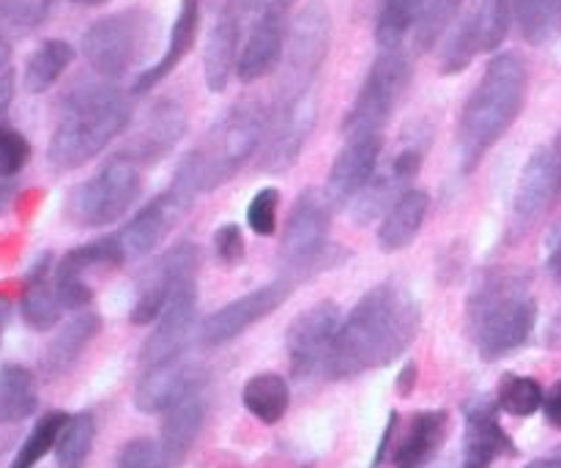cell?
Instances as JSON below:
<instances>
[{"label":"cell","mask_w":561,"mask_h":468,"mask_svg":"<svg viewBox=\"0 0 561 468\" xmlns=\"http://www.w3.org/2000/svg\"><path fill=\"white\" fill-rule=\"evenodd\" d=\"M66 420H69V414H64V411H49V414H44L42 420L33 425V431L27 433L22 447L16 449L9 468H36L42 464L44 455L53 453L55 444H58V436L60 431H64Z\"/></svg>","instance_id":"obj_37"},{"label":"cell","mask_w":561,"mask_h":468,"mask_svg":"<svg viewBox=\"0 0 561 468\" xmlns=\"http://www.w3.org/2000/svg\"><path fill=\"white\" fill-rule=\"evenodd\" d=\"M510 25H513V11H510L507 0H480L444 44V75H460L463 69H469L477 55L502 47Z\"/></svg>","instance_id":"obj_11"},{"label":"cell","mask_w":561,"mask_h":468,"mask_svg":"<svg viewBox=\"0 0 561 468\" xmlns=\"http://www.w3.org/2000/svg\"><path fill=\"white\" fill-rule=\"evenodd\" d=\"M131 124V99L107 82H85L66 93L47 159L58 170H77L96 159Z\"/></svg>","instance_id":"obj_4"},{"label":"cell","mask_w":561,"mask_h":468,"mask_svg":"<svg viewBox=\"0 0 561 468\" xmlns=\"http://www.w3.org/2000/svg\"><path fill=\"white\" fill-rule=\"evenodd\" d=\"M93 438H96V422L93 414L82 411L66 420L64 431H60L58 444H55V460L58 468H82L88 455L93 449Z\"/></svg>","instance_id":"obj_34"},{"label":"cell","mask_w":561,"mask_h":468,"mask_svg":"<svg viewBox=\"0 0 561 468\" xmlns=\"http://www.w3.org/2000/svg\"><path fill=\"white\" fill-rule=\"evenodd\" d=\"M398 422H400V414L398 411H392L387 420V427H383V436H381V444H378V453H376V460H373V468H378L383 464V458L389 455V442L394 438V431H398Z\"/></svg>","instance_id":"obj_47"},{"label":"cell","mask_w":561,"mask_h":468,"mask_svg":"<svg viewBox=\"0 0 561 468\" xmlns=\"http://www.w3.org/2000/svg\"><path fill=\"white\" fill-rule=\"evenodd\" d=\"M463 0H422L420 16L414 25V44L416 49L427 53L438 44V38L449 31V25L458 16Z\"/></svg>","instance_id":"obj_39"},{"label":"cell","mask_w":561,"mask_h":468,"mask_svg":"<svg viewBox=\"0 0 561 468\" xmlns=\"http://www.w3.org/2000/svg\"><path fill=\"white\" fill-rule=\"evenodd\" d=\"M53 277H55V290H58V299L60 305H64V310H82V307L91 305L93 290L91 285L85 283L82 274L71 272V269H64L58 263Z\"/></svg>","instance_id":"obj_43"},{"label":"cell","mask_w":561,"mask_h":468,"mask_svg":"<svg viewBox=\"0 0 561 468\" xmlns=\"http://www.w3.org/2000/svg\"><path fill=\"white\" fill-rule=\"evenodd\" d=\"M71 60H75V47L69 42H64V38H47V42H42L27 55L25 69H22V88L27 93L49 91L64 77Z\"/></svg>","instance_id":"obj_30"},{"label":"cell","mask_w":561,"mask_h":468,"mask_svg":"<svg viewBox=\"0 0 561 468\" xmlns=\"http://www.w3.org/2000/svg\"><path fill=\"white\" fill-rule=\"evenodd\" d=\"M513 22L531 47H548L561 38V0H507Z\"/></svg>","instance_id":"obj_31"},{"label":"cell","mask_w":561,"mask_h":468,"mask_svg":"<svg viewBox=\"0 0 561 468\" xmlns=\"http://www.w3.org/2000/svg\"><path fill=\"white\" fill-rule=\"evenodd\" d=\"M53 0H0V36L11 38L36 31L49 16Z\"/></svg>","instance_id":"obj_40"},{"label":"cell","mask_w":561,"mask_h":468,"mask_svg":"<svg viewBox=\"0 0 561 468\" xmlns=\"http://www.w3.org/2000/svg\"><path fill=\"white\" fill-rule=\"evenodd\" d=\"M244 409L263 425H277L290 406V387L277 373H257L244 384Z\"/></svg>","instance_id":"obj_32"},{"label":"cell","mask_w":561,"mask_h":468,"mask_svg":"<svg viewBox=\"0 0 561 468\" xmlns=\"http://www.w3.org/2000/svg\"><path fill=\"white\" fill-rule=\"evenodd\" d=\"M203 422H206V400H203V389L186 395L181 403H175L173 409L164 411L162 442H159V447H162L164 464H168V468L184 464L192 444H195L197 436H201Z\"/></svg>","instance_id":"obj_25"},{"label":"cell","mask_w":561,"mask_h":468,"mask_svg":"<svg viewBox=\"0 0 561 468\" xmlns=\"http://www.w3.org/2000/svg\"><path fill=\"white\" fill-rule=\"evenodd\" d=\"M383 151V132H365V135L345 137V146L340 148L337 159L327 175V190L323 197L332 208L348 206L351 201L367 190L376 179L378 159Z\"/></svg>","instance_id":"obj_16"},{"label":"cell","mask_w":561,"mask_h":468,"mask_svg":"<svg viewBox=\"0 0 561 468\" xmlns=\"http://www.w3.org/2000/svg\"><path fill=\"white\" fill-rule=\"evenodd\" d=\"M559 464H561V458H559Z\"/></svg>","instance_id":"obj_56"},{"label":"cell","mask_w":561,"mask_h":468,"mask_svg":"<svg viewBox=\"0 0 561 468\" xmlns=\"http://www.w3.org/2000/svg\"><path fill=\"white\" fill-rule=\"evenodd\" d=\"M9 316H11L9 299H3V296H0V345H3V334H5V327H9Z\"/></svg>","instance_id":"obj_51"},{"label":"cell","mask_w":561,"mask_h":468,"mask_svg":"<svg viewBox=\"0 0 561 468\" xmlns=\"http://www.w3.org/2000/svg\"><path fill=\"white\" fill-rule=\"evenodd\" d=\"M561 192V170L551 148H537L520 170L513 214L518 225H531L553 206Z\"/></svg>","instance_id":"obj_23"},{"label":"cell","mask_w":561,"mask_h":468,"mask_svg":"<svg viewBox=\"0 0 561 468\" xmlns=\"http://www.w3.org/2000/svg\"><path fill=\"white\" fill-rule=\"evenodd\" d=\"M268 110L257 99L236 102L211 129L203 135V140L181 159L175 170V190L186 197L197 201L203 192H214L225 181L233 179L252 153L263 146L268 132Z\"/></svg>","instance_id":"obj_3"},{"label":"cell","mask_w":561,"mask_h":468,"mask_svg":"<svg viewBox=\"0 0 561 468\" xmlns=\"http://www.w3.org/2000/svg\"><path fill=\"white\" fill-rule=\"evenodd\" d=\"M252 0H217L214 22L203 44V77L211 93H222L239 66Z\"/></svg>","instance_id":"obj_12"},{"label":"cell","mask_w":561,"mask_h":468,"mask_svg":"<svg viewBox=\"0 0 561 468\" xmlns=\"http://www.w3.org/2000/svg\"><path fill=\"white\" fill-rule=\"evenodd\" d=\"M546 403V392H542L540 381L529 376H515V373H507V376L499 381V392H496V406L499 411L510 416H526L537 414Z\"/></svg>","instance_id":"obj_36"},{"label":"cell","mask_w":561,"mask_h":468,"mask_svg":"<svg viewBox=\"0 0 561 468\" xmlns=\"http://www.w3.org/2000/svg\"><path fill=\"white\" fill-rule=\"evenodd\" d=\"M537 301L518 274H493L469 299V334L477 354L496 362L529 343Z\"/></svg>","instance_id":"obj_5"},{"label":"cell","mask_w":561,"mask_h":468,"mask_svg":"<svg viewBox=\"0 0 561 468\" xmlns=\"http://www.w3.org/2000/svg\"><path fill=\"white\" fill-rule=\"evenodd\" d=\"M548 266H551V274L561 283V236L557 239V244H553V252H551V261H548Z\"/></svg>","instance_id":"obj_50"},{"label":"cell","mask_w":561,"mask_h":468,"mask_svg":"<svg viewBox=\"0 0 561 468\" xmlns=\"http://www.w3.org/2000/svg\"><path fill=\"white\" fill-rule=\"evenodd\" d=\"M529 96V66L520 55L502 53L485 66V75L466 99L458 121L460 170L480 168L485 153L502 140L524 113Z\"/></svg>","instance_id":"obj_2"},{"label":"cell","mask_w":561,"mask_h":468,"mask_svg":"<svg viewBox=\"0 0 561 468\" xmlns=\"http://www.w3.org/2000/svg\"><path fill=\"white\" fill-rule=\"evenodd\" d=\"M140 190V164L129 153H115L99 168L96 175L71 190L66 201V217L77 228H104L118 222L135 206Z\"/></svg>","instance_id":"obj_6"},{"label":"cell","mask_w":561,"mask_h":468,"mask_svg":"<svg viewBox=\"0 0 561 468\" xmlns=\"http://www.w3.org/2000/svg\"><path fill=\"white\" fill-rule=\"evenodd\" d=\"M427 208H431V197L425 190H414L394 201V206L383 214L381 228H378V247L381 252H400L420 236L422 225H425Z\"/></svg>","instance_id":"obj_28"},{"label":"cell","mask_w":561,"mask_h":468,"mask_svg":"<svg viewBox=\"0 0 561 468\" xmlns=\"http://www.w3.org/2000/svg\"><path fill=\"white\" fill-rule=\"evenodd\" d=\"M214 255L222 266L241 263V258H244V236H241L239 225L228 222L214 230Z\"/></svg>","instance_id":"obj_45"},{"label":"cell","mask_w":561,"mask_h":468,"mask_svg":"<svg viewBox=\"0 0 561 468\" xmlns=\"http://www.w3.org/2000/svg\"><path fill=\"white\" fill-rule=\"evenodd\" d=\"M504 455H515V444L499 422V406L488 398H474L466 406L463 466L460 468H493Z\"/></svg>","instance_id":"obj_21"},{"label":"cell","mask_w":561,"mask_h":468,"mask_svg":"<svg viewBox=\"0 0 561 468\" xmlns=\"http://www.w3.org/2000/svg\"><path fill=\"white\" fill-rule=\"evenodd\" d=\"M99 329H102V318H99L96 312H82L75 321L66 323V327L55 334L53 343L47 345V351H44L42 370L47 373L49 378L69 373L71 365L80 359L82 351L88 349V343L96 338Z\"/></svg>","instance_id":"obj_29"},{"label":"cell","mask_w":561,"mask_h":468,"mask_svg":"<svg viewBox=\"0 0 561 468\" xmlns=\"http://www.w3.org/2000/svg\"><path fill=\"white\" fill-rule=\"evenodd\" d=\"M197 31H201V0H179V14H175L173 27H170L168 47L159 55L157 64H151L148 69H142L140 75L135 77V85H131V93H148L151 88H157L159 82L168 75H173L179 69L181 60L190 55V49L195 47Z\"/></svg>","instance_id":"obj_24"},{"label":"cell","mask_w":561,"mask_h":468,"mask_svg":"<svg viewBox=\"0 0 561 468\" xmlns=\"http://www.w3.org/2000/svg\"><path fill=\"white\" fill-rule=\"evenodd\" d=\"M195 312H197V283L195 274H181L175 279L173 290L164 312L159 316L157 329L146 340L140 351V359L146 367L162 365V362L184 356L186 343L195 332Z\"/></svg>","instance_id":"obj_14"},{"label":"cell","mask_w":561,"mask_h":468,"mask_svg":"<svg viewBox=\"0 0 561 468\" xmlns=\"http://www.w3.org/2000/svg\"><path fill=\"white\" fill-rule=\"evenodd\" d=\"M115 468H168V464H164L162 447L157 442H151V438H131L129 444L121 447Z\"/></svg>","instance_id":"obj_44"},{"label":"cell","mask_w":561,"mask_h":468,"mask_svg":"<svg viewBox=\"0 0 561 468\" xmlns=\"http://www.w3.org/2000/svg\"><path fill=\"white\" fill-rule=\"evenodd\" d=\"M422 0H383L376 22V42L381 49H400L403 38L414 31Z\"/></svg>","instance_id":"obj_35"},{"label":"cell","mask_w":561,"mask_h":468,"mask_svg":"<svg viewBox=\"0 0 561 468\" xmlns=\"http://www.w3.org/2000/svg\"><path fill=\"white\" fill-rule=\"evenodd\" d=\"M332 44V14L323 0H307L299 14L290 20L288 42L283 55V80H279V104L310 96L312 82L329 58Z\"/></svg>","instance_id":"obj_8"},{"label":"cell","mask_w":561,"mask_h":468,"mask_svg":"<svg viewBox=\"0 0 561 468\" xmlns=\"http://www.w3.org/2000/svg\"><path fill=\"white\" fill-rule=\"evenodd\" d=\"M11 197H14V179H0V214L9 208Z\"/></svg>","instance_id":"obj_49"},{"label":"cell","mask_w":561,"mask_h":468,"mask_svg":"<svg viewBox=\"0 0 561 468\" xmlns=\"http://www.w3.org/2000/svg\"><path fill=\"white\" fill-rule=\"evenodd\" d=\"M553 157H557V164H559V170H561V132L557 135V140H553Z\"/></svg>","instance_id":"obj_54"},{"label":"cell","mask_w":561,"mask_h":468,"mask_svg":"<svg viewBox=\"0 0 561 468\" xmlns=\"http://www.w3.org/2000/svg\"><path fill=\"white\" fill-rule=\"evenodd\" d=\"M9 60H11V42L5 36H0V71L9 66Z\"/></svg>","instance_id":"obj_52"},{"label":"cell","mask_w":561,"mask_h":468,"mask_svg":"<svg viewBox=\"0 0 561 468\" xmlns=\"http://www.w3.org/2000/svg\"><path fill=\"white\" fill-rule=\"evenodd\" d=\"M192 203L195 201L186 197L181 190H175V186H170L168 192H162V195L153 197L151 203H146V206L115 233L121 247H124L126 261L148 255V252L170 233V228L179 222V217L192 206Z\"/></svg>","instance_id":"obj_20"},{"label":"cell","mask_w":561,"mask_h":468,"mask_svg":"<svg viewBox=\"0 0 561 468\" xmlns=\"http://www.w3.org/2000/svg\"><path fill=\"white\" fill-rule=\"evenodd\" d=\"M526 468H561L559 460H535V464H529Z\"/></svg>","instance_id":"obj_53"},{"label":"cell","mask_w":561,"mask_h":468,"mask_svg":"<svg viewBox=\"0 0 561 468\" xmlns=\"http://www.w3.org/2000/svg\"><path fill=\"white\" fill-rule=\"evenodd\" d=\"M69 3H77V5H102V3H107V0H69Z\"/></svg>","instance_id":"obj_55"},{"label":"cell","mask_w":561,"mask_h":468,"mask_svg":"<svg viewBox=\"0 0 561 468\" xmlns=\"http://www.w3.org/2000/svg\"><path fill=\"white\" fill-rule=\"evenodd\" d=\"M340 327L343 321H340V307L334 301H318L290 321L288 334H285V351H288L290 373L296 378L312 376L318 367L327 365Z\"/></svg>","instance_id":"obj_13"},{"label":"cell","mask_w":561,"mask_h":468,"mask_svg":"<svg viewBox=\"0 0 561 468\" xmlns=\"http://www.w3.org/2000/svg\"><path fill=\"white\" fill-rule=\"evenodd\" d=\"M542 411H546V420L551 422L557 431H561V381L551 387V392H546V403H542Z\"/></svg>","instance_id":"obj_46"},{"label":"cell","mask_w":561,"mask_h":468,"mask_svg":"<svg viewBox=\"0 0 561 468\" xmlns=\"http://www.w3.org/2000/svg\"><path fill=\"white\" fill-rule=\"evenodd\" d=\"M206 384V373L201 365L175 356V359L162 362V365L146 367L142 378L135 389V406L142 414H162L170 411L186 395L197 392Z\"/></svg>","instance_id":"obj_19"},{"label":"cell","mask_w":561,"mask_h":468,"mask_svg":"<svg viewBox=\"0 0 561 468\" xmlns=\"http://www.w3.org/2000/svg\"><path fill=\"white\" fill-rule=\"evenodd\" d=\"M186 132V110L179 99H159L131 137L129 153L137 164H157L168 157Z\"/></svg>","instance_id":"obj_22"},{"label":"cell","mask_w":561,"mask_h":468,"mask_svg":"<svg viewBox=\"0 0 561 468\" xmlns=\"http://www.w3.org/2000/svg\"><path fill=\"white\" fill-rule=\"evenodd\" d=\"M411 85V60L400 49H383L367 69L365 82L343 118V135L383 132Z\"/></svg>","instance_id":"obj_9"},{"label":"cell","mask_w":561,"mask_h":468,"mask_svg":"<svg viewBox=\"0 0 561 468\" xmlns=\"http://www.w3.org/2000/svg\"><path fill=\"white\" fill-rule=\"evenodd\" d=\"M447 411H420L392 455L394 468H425L447 442Z\"/></svg>","instance_id":"obj_26"},{"label":"cell","mask_w":561,"mask_h":468,"mask_svg":"<svg viewBox=\"0 0 561 468\" xmlns=\"http://www.w3.org/2000/svg\"><path fill=\"white\" fill-rule=\"evenodd\" d=\"M329 212L332 206L316 190H307L296 197L279 244V258L285 266L307 269L323 255L329 241Z\"/></svg>","instance_id":"obj_17"},{"label":"cell","mask_w":561,"mask_h":468,"mask_svg":"<svg viewBox=\"0 0 561 468\" xmlns=\"http://www.w3.org/2000/svg\"><path fill=\"white\" fill-rule=\"evenodd\" d=\"M294 0H252L247 20L244 44H241L236 77L241 82H255L272 75L285 55Z\"/></svg>","instance_id":"obj_10"},{"label":"cell","mask_w":561,"mask_h":468,"mask_svg":"<svg viewBox=\"0 0 561 468\" xmlns=\"http://www.w3.org/2000/svg\"><path fill=\"white\" fill-rule=\"evenodd\" d=\"M416 378H420V367H416V362H409V365L400 370L398 376V395L400 398H409L411 392L416 389Z\"/></svg>","instance_id":"obj_48"},{"label":"cell","mask_w":561,"mask_h":468,"mask_svg":"<svg viewBox=\"0 0 561 468\" xmlns=\"http://www.w3.org/2000/svg\"><path fill=\"white\" fill-rule=\"evenodd\" d=\"M157 20L146 9H124L102 16L82 33V55L107 80L129 75L153 42Z\"/></svg>","instance_id":"obj_7"},{"label":"cell","mask_w":561,"mask_h":468,"mask_svg":"<svg viewBox=\"0 0 561 468\" xmlns=\"http://www.w3.org/2000/svg\"><path fill=\"white\" fill-rule=\"evenodd\" d=\"M420 321V305L409 290L394 283L376 285L343 321L323 373L332 381H348L392 365L414 343Z\"/></svg>","instance_id":"obj_1"},{"label":"cell","mask_w":561,"mask_h":468,"mask_svg":"<svg viewBox=\"0 0 561 468\" xmlns=\"http://www.w3.org/2000/svg\"><path fill=\"white\" fill-rule=\"evenodd\" d=\"M31 159V142L14 126L0 124V179H14Z\"/></svg>","instance_id":"obj_42"},{"label":"cell","mask_w":561,"mask_h":468,"mask_svg":"<svg viewBox=\"0 0 561 468\" xmlns=\"http://www.w3.org/2000/svg\"><path fill=\"white\" fill-rule=\"evenodd\" d=\"M288 296L290 283L288 279H277V283L261 285V288L228 301V305L219 307L217 312H211V316L201 323V334H197V338H201V345L217 349V345L230 343V340L244 334L250 327H255L257 321L272 316L277 307H283V301H288Z\"/></svg>","instance_id":"obj_15"},{"label":"cell","mask_w":561,"mask_h":468,"mask_svg":"<svg viewBox=\"0 0 561 468\" xmlns=\"http://www.w3.org/2000/svg\"><path fill=\"white\" fill-rule=\"evenodd\" d=\"M58 263L64 269H71V272H77L85 277V272H93V269L121 266V263H126V255H124V247H121L118 236L113 233V236H107V239H96V241H88V244H82V247H75V250L66 252Z\"/></svg>","instance_id":"obj_38"},{"label":"cell","mask_w":561,"mask_h":468,"mask_svg":"<svg viewBox=\"0 0 561 468\" xmlns=\"http://www.w3.org/2000/svg\"><path fill=\"white\" fill-rule=\"evenodd\" d=\"M318 107L316 96H301L296 102L277 104V113L268 121L266 140L261 151V170L266 173H285L296 164L307 137L316 129Z\"/></svg>","instance_id":"obj_18"},{"label":"cell","mask_w":561,"mask_h":468,"mask_svg":"<svg viewBox=\"0 0 561 468\" xmlns=\"http://www.w3.org/2000/svg\"><path fill=\"white\" fill-rule=\"evenodd\" d=\"M38 406V384L27 367H0V425L27 420Z\"/></svg>","instance_id":"obj_33"},{"label":"cell","mask_w":561,"mask_h":468,"mask_svg":"<svg viewBox=\"0 0 561 468\" xmlns=\"http://www.w3.org/2000/svg\"><path fill=\"white\" fill-rule=\"evenodd\" d=\"M277 212H279V192L274 186H263L252 195L250 206H247V225L252 233L272 236L277 230Z\"/></svg>","instance_id":"obj_41"},{"label":"cell","mask_w":561,"mask_h":468,"mask_svg":"<svg viewBox=\"0 0 561 468\" xmlns=\"http://www.w3.org/2000/svg\"><path fill=\"white\" fill-rule=\"evenodd\" d=\"M53 258L42 255L33 263L31 274L25 279V288H22V301L20 310L22 318L31 329L36 332H47L64 316V305L58 299V290H55V277H53Z\"/></svg>","instance_id":"obj_27"}]
</instances>
